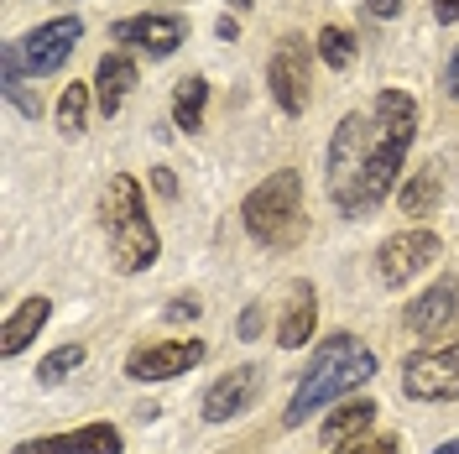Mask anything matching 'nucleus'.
<instances>
[{"instance_id":"obj_9","label":"nucleus","mask_w":459,"mask_h":454,"mask_svg":"<svg viewBox=\"0 0 459 454\" xmlns=\"http://www.w3.org/2000/svg\"><path fill=\"white\" fill-rule=\"evenodd\" d=\"M272 94H277V105L287 115H303L308 110V53H303V42H292L287 37V48L272 53Z\"/></svg>"},{"instance_id":"obj_4","label":"nucleus","mask_w":459,"mask_h":454,"mask_svg":"<svg viewBox=\"0 0 459 454\" xmlns=\"http://www.w3.org/2000/svg\"><path fill=\"white\" fill-rule=\"evenodd\" d=\"M240 214H246V230L256 235L261 246H292L298 235H303V178L292 168L272 172L266 183H256L246 204H240Z\"/></svg>"},{"instance_id":"obj_29","label":"nucleus","mask_w":459,"mask_h":454,"mask_svg":"<svg viewBox=\"0 0 459 454\" xmlns=\"http://www.w3.org/2000/svg\"><path fill=\"white\" fill-rule=\"evenodd\" d=\"M194 313H199V303H188V298H183V303H172V309H168V319H172V324H183V319H194Z\"/></svg>"},{"instance_id":"obj_11","label":"nucleus","mask_w":459,"mask_h":454,"mask_svg":"<svg viewBox=\"0 0 459 454\" xmlns=\"http://www.w3.org/2000/svg\"><path fill=\"white\" fill-rule=\"evenodd\" d=\"M261 392V366H240V371H225L209 392H204V418L209 423H225L235 413H246Z\"/></svg>"},{"instance_id":"obj_12","label":"nucleus","mask_w":459,"mask_h":454,"mask_svg":"<svg viewBox=\"0 0 459 454\" xmlns=\"http://www.w3.org/2000/svg\"><path fill=\"white\" fill-rule=\"evenodd\" d=\"M11 454H120V428L89 423L79 433H53V439H27Z\"/></svg>"},{"instance_id":"obj_18","label":"nucleus","mask_w":459,"mask_h":454,"mask_svg":"<svg viewBox=\"0 0 459 454\" xmlns=\"http://www.w3.org/2000/svg\"><path fill=\"white\" fill-rule=\"evenodd\" d=\"M204 100H209L204 79H183V84H178V94H172V120H178V131H199L204 126Z\"/></svg>"},{"instance_id":"obj_20","label":"nucleus","mask_w":459,"mask_h":454,"mask_svg":"<svg viewBox=\"0 0 459 454\" xmlns=\"http://www.w3.org/2000/svg\"><path fill=\"white\" fill-rule=\"evenodd\" d=\"M79 366H84V345H63V350H53V355L37 366V381H42V387H57V381H68Z\"/></svg>"},{"instance_id":"obj_1","label":"nucleus","mask_w":459,"mask_h":454,"mask_svg":"<svg viewBox=\"0 0 459 454\" xmlns=\"http://www.w3.org/2000/svg\"><path fill=\"white\" fill-rule=\"evenodd\" d=\"M412 131H418V105L402 89H381L371 115L340 120L329 142V194L344 214H366L392 194Z\"/></svg>"},{"instance_id":"obj_27","label":"nucleus","mask_w":459,"mask_h":454,"mask_svg":"<svg viewBox=\"0 0 459 454\" xmlns=\"http://www.w3.org/2000/svg\"><path fill=\"white\" fill-rule=\"evenodd\" d=\"M433 16L438 22H459V0H433Z\"/></svg>"},{"instance_id":"obj_6","label":"nucleus","mask_w":459,"mask_h":454,"mask_svg":"<svg viewBox=\"0 0 459 454\" xmlns=\"http://www.w3.org/2000/svg\"><path fill=\"white\" fill-rule=\"evenodd\" d=\"M402 392L412 402H455L459 397V345L455 350H423L402 366Z\"/></svg>"},{"instance_id":"obj_23","label":"nucleus","mask_w":459,"mask_h":454,"mask_svg":"<svg viewBox=\"0 0 459 454\" xmlns=\"http://www.w3.org/2000/svg\"><path fill=\"white\" fill-rule=\"evenodd\" d=\"M318 57L329 63V68H350V57H355V37L340 27H324L318 31Z\"/></svg>"},{"instance_id":"obj_16","label":"nucleus","mask_w":459,"mask_h":454,"mask_svg":"<svg viewBox=\"0 0 459 454\" xmlns=\"http://www.w3.org/2000/svg\"><path fill=\"white\" fill-rule=\"evenodd\" d=\"M48 313H53V303H48V298H27L22 309L5 319V340H0V350H5V355H22V350L37 340V329L48 324Z\"/></svg>"},{"instance_id":"obj_28","label":"nucleus","mask_w":459,"mask_h":454,"mask_svg":"<svg viewBox=\"0 0 459 454\" xmlns=\"http://www.w3.org/2000/svg\"><path fill=\"white\" fill-rule=\"evenodd\" d=\"M366 11H371V16H397L402 0H366Z\"/></svg>"},{"instance_id":"obj_2","label":"nucleus","mask_w":459,"mask_h":454,"mask_svg":"<svg viewBox=\"0 0 459 454\" xmlns=\"http://www.w3.org/2000/svg\"><path fill=\"white\" fill-rule=\"evenodd\" d=\"M371 376H376V350L371 345L355 340V335H334V340L314 355V366L303 371L298 392H292V402H287V428L308 423L314 413H324L329 402H340L344 392L366 387Z\"/></svg>"},{"instance_id":"obj_32","label":"nucleus","mask_w":459,"mask_h":454,"mask_svg":"<svg viewBox=\"0 0 459 454\" xmlns=\"http://www.w3.org/2000/svg\"><path fill=\"white\" fill-rule=\"evenodd\" d=\"M225 5H235V11H246V5H251V0H225Z\"/></svg>"},{"instance_id":"obj_13","label":"nucleus","mask_w":459,"mask_h":454,"mask_svg":"<svg viewBox=\"0 0 459 454\" xmlns=\"http://www.w3.org/2000/svg\"><path fill=\"white\" fill-rule=\"evenodd\" d=\"M455 309H459V283L455 277H444V283H433L423 298H412V309H407V329H412V335H438V329H449Z\"/></svg>"},{"instance_id":"obj_7","label":"nucleus","mask_w":459,"mask_h":454,"mask_svg":"<svg viewBox=\"0 0 459 454\" xmlns=\"http://www.w3.org/2000/svg\"><path fill=\"white\" fill-rule=\"evenodd\" d=\"M84 37V27H79V16H57V22H42L37 31H27L22 37V63H27V74H57L63 63H68V53H74V42Z\"/></svg>"},{"instance_id":"obj_15","label":"nucleus","mask_w":459,"mask_h":454,"mask_svg":"<svg viewBox=\"0 0 459 454\" xmlns=\"http://www.w3.org/2000/svg\"><path fill=\"white\" fill-rule=\"evenodd\" d=\"M371 423H376V402H344L324 418V444L329 450H344L355 439H371Z\"/></svg>"},{"instance_id":"obj_10","label":"nucleus","mask_w":459,"mask_h":454,"mask_svg":"<svg viewBox=\"0 0 459 454\" xmlns=\"http://www.w3.org/2000/svg\"><path fill=\"white\" fill-rule=\"evenodd\" d=\"M183 22L178 16H131V22H115V42L120 48H142V53L152 57H172L178 48H183Z\"/></svg>"},{"instance_id":"obj_22","label":"nucleus","mask_w":459,"mask_h":454,"mask_svg":"<svg viewBox=\"0 0 459 454\" xmlns=\"http://www.w3.org/2000/svg\"><path fill=\"white\" fill-rule=\"evenodd\" d=\"M438 204V178L433 172H418L407 188H402V214H429Z\"/></svg>"},{"instance_id":"obj_5","label":"nucleus","mask_w":459,"mask_h":454,"mask_svg":"<svg viewBox=\"0 0 459 454\" xmlns=\"http://www.w3.org/2000/svg\"><path fill=\"white\" fill-rule=\"evenodd\" d=\"M433 261H438V235L433 230H402L376 251V272H381L386 287H407L412 277H423Z\"/></svg>"},{"instance_id":"obj_21","label":"nucleus","mask_w":459,"mask_h":454,"mask_svg":"<svg viewBox=\"0 0 459 454\" xmlns=\"http://www.w3.org/2000/svg\"><path fill=\"white\" fill-rule=\"evenodd\" d=\"M84 110H89L84 84H68L63 100H57V131H63V136H79V131H84Z\"/></svg>"},{"instance_id":"obj_26","label":"nucleus","mask_w":459,"mask_h":454,"mask_svg":"<svg viewBox=\"0 0 459 454\" xmlns=\"http://www.w3.org/2000/svg\"><path fill=\"white\" fill-rule=\"evenodd\" d=\"M152 188H157L162 199H172V194H178V178H172L168 168H157V172H152Z\"/></svg>"},{"instance_id":"obj_19","label":"nucleus","mask_w":459,"mask_h":454,"mask_svg":"<svg viewBox=\"0 0 459 454\" xmlns=\"http://www.w3.org/2000/svg\"><path fill=\"white\" fill-rule=\"evenodd\" d=\"M0 63H5V100H11L22 115H37V110H42V100L27 94V63H22V48H5Z\"/></svg>"},{"instance_id":"obj_17","label":"nucleus","mask_w":459,"mask_h":454,"mask_svg":"<svg viewBox=\"0 0 459 454\" xmlns=\"http://www.w3.org/2000/svg\"><path fill=\"white\" fill-rule=\"evenodd\" d=\"M131 84H136V63H131L126 53H110L105 63H100V110L115 115L120 100L131 94Z\"/></svg>"},{"instance_id":"obj_3","label":"nucleus","mask_w":459,"mask_h":454,"mask_svg":"<svg viewBox=\"0 0 459 454\" xmlns=\"http://www.w3.org/2000/svg\"><path fill=\"white\" fill-rule=\"evenodd\" d=\"M100 220H105V235H110V246H115L120 272H146V266L157 261V251H162V246H157V230H152V220H146V204H142L136 178L115 172L110 183H105Z\"/></svg>"},{"instance_id":"obj_31","label":"nucleus","mask_w":459,"mask_h":454,"mask_svg":"<svg viewBox=\"0 0 459 454\" xmlns=\"http://www.w3.org/2000/svg\"><path fill=\"white\" fill-rule=\"evenodd\" d=\"M433 454H459V439H449V444H438Z\"/></svg>"},{"instance_id":"obj_25","label":"nucleus","mask_w":459,"mask_h":454,"mask_svg":"<svg viewBox=\"0 0 459 454\" xmlns=\"http://www.w3.org/2000/svg\"><path fill=\"white\" fill-rule=\"evenodd\" d=\"M235 335H240V340H256V335H261V309H256V303L240 313V329H235Z\"/></svg>"},{"instance_id":"obj_30","label":"nucleus","mask_w":459,"mask_h":454,"mask_svg":"<svg viewBox=\"0 0 459 454\" xmlns=\"http://www.w3.org/2000/svg\"><path fill=\"white\" fill-rule=\"evenodd\" d=\"M444 84H449V94L459 100V48H455V57H449V79H444Z\"/></svg>"},{"instance_id":"obj_24","label":"nucleus","mask_w":459,"mask_h":454,"mask_svg":"<svg viewBox=\"0 0 459 454\" xmlns=\"http://www.w3.org/2000/svg\"><path fill=\"white\" fill-rule=\"evenodd\" d=\"M334 454H397V439H355V444H344Z\"/></svg>"},{"instance_id":"obj_14","label":"nucleus","mask_w":459,"mask_h":454,"mask_svg":"<svg viewBox=\"0 0 459 454\" xmlns=\"http://www.w3.org/2000/svg\"><path fill=\"white\" fill-rule=\"evenodd\" d=\"M314 324H318L314 283H292V292H287V309H282V324H277V345H282V350L308 345V340H314Z\"/></svg>"},{"instance_id":"obj_8","label":"nucleus","mask_w":459,"mask_h":454,"mask_svg":"<svg viewBox=\"0 0 459 454\" xmlns=\"http://www.w3.org/2000/svg\"><path fill=\"white\" fill-rule=\"evenodd\" d=\"M204 361V340H162V345H142L131 355L126 376L131 381H172L183 371H194Z\"/></svg>"}]
</instances>
